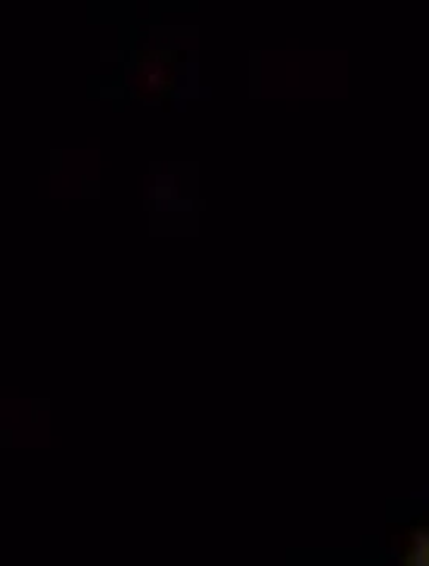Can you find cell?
Here are the masks:
<instances>
[{"label":"cell","instance_id":"cell-1","mask_svg":"<svg viewBox=\"0 0 429 566\" xmlns=\"http://www.w3.org/2000/svg\"><path fill=\"white\" fill-rule=\"evenodd\" d=\"M408 566H429V526L417 530L408 545Z\"/></svg>","mask_w":429,"mask_h":566}]
</instances>
